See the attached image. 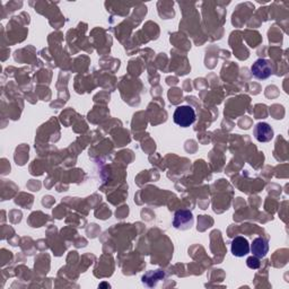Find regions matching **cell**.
Wrapping results in <instances>:
<instances>
[{
    "label": "cell",
    "mask_w": 289,
    "mask_h": 289,
    "mask_svg": "<svg viewBox=\"0 0 289 289\" xmlns=\"http://www.w3.org/2000/svg\"><path fill=\"white\" fill-rule=\"evenodd\" d=\"M250 251L253 253L254 256L262 259V257H265L268 254V252H269V242L264 238H256L252 242Z\"/></svg>",
    "instance_id": "cell-6"
},
{
    "label": "cell",
    "mask_w": 289,
    "mask_h": 289,
    "mask_svg": "<svg viewBox=\"0 0 289 289\" xmlns=\"http://www.w3.org/2000/svg\"><path fill=\"white\" fill-rule=\"evenodd\" d=\"M232 254L236 257H242L250 253V244L249 241L243 236H238L232 242Z\"/></svg>",
    "instance_id": "cell-5"
},
{
    "label": "cell",
    "mask_w": 289,
    "mask_h": 289,
    "mask_svg": "<svg viewBox=\"0 0 289 289\" xmlns=\"http://www.w3.org/2000/svg\"><path fill=\"white\" fill-rule=\"evenodd\" d=\"M193 224L192 213L189 210H178L174 216V222L173 225L177 229H188L190 228Z\"/></svg>",
    "instance_id": "cell-4"
},
{
    "label": "cell",
    "mask_w": 289,
    "mask_h": 289,
    "mask_svg": "<svg viewBox=\"0 0 289 289\" xmlns=\"http://www.w3.org/2000/svg\"><path fill=\"white\" fill-rule=\"evenodd\" d=\"M254 137L259 143H269L273 139V129L270 127V124L266 122H259L254 127Z\"/></svg>",
    "instance_id": "cell-3"
},
{
    "label": "cell",
    "mask_w": 289,
    "mask_h": 289,
    "mask_svg": "<svg viewBox=\"0 0 289 289\" xmlns=\"http://www.w3.org/2000/svg\"><path fill=\"white\" fill-rule=\"evenodd\" d=\"M174 122L182 128H188L196 121V112L190 105H182L176 108L174 114H173Z\"/></svg>",
    "instance_id": "cell-1"
},
{
    "label": "cell",
    "mask_w": 289,
    "mask_h": 289,
    "mask_svg": "<svg viewBox=\"0 0 289 289\" xmlns=\"http://www.w3.org/2000/svg\"><path fill=\"white\" fill-rule=\"evenodd\" d=\"M252 75H253L256 80L264 81L269 78L273 73V67L271 62L267 59H257L251 67Z\"/></svg>",
    "instance_id": "cell-2"
},
{
    "label": "cell",
    "mask_w": 289,
    "mask_h": 289,
    "mask_svg": "<svg viewBox=\"0 0 289 289\" xmlns=\"http://www.w3.org/2000/svg\"><path fill=\"white\" fill-rule=\"evenodd\" d=\"M246 265H248V267L251 268V269H259L261 266V262H260L259 257L253 255V256H250L249 259L246 260Z\"/></svg>",
    "instance_id": "cell-7"
}]
</instances>
